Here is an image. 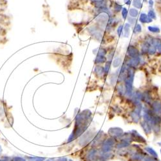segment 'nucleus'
Segmentation results:
<instances>
[{
  "mask_svg": "<svg viewBox=\"0 0 161 161\" xmlns=\"http://www.w3.org/2000/svg\"><path fill=\"white\" fill-rule=\"evenodd\" d=\"M159 2H160V3H161V0H159Z\"/></svg>",
  "mask_w": 161,
  "mask_h": 161,
  "instance_id": "nucleus-39",
  "label": "nucleus"
},
{
  "mask_svg": "<svg viewBox=\"0 0 161 161\" xmlns=\"http://www.w3.org/2000/svg\"><path fill=\"white\" fill-rule=\"evenodd\" d=\"M110 15H111V14L110 13L106 12H99V14L96 17V21L100 25H102L103 26L105 25L106 27L109 20L111 18Z\"/></svg>",
  "mask_w": 161,
  "mask_h": 161,
  "instance_id": "nucleus-1",
  "label": "nucleus"
},
{
  "mask_svg": "<svg viewBox=\"0 0 161 161\" xmlns=\"http://www.w3.org/2000/svg\"><path fill=\"white\" fill-rule=\"evenodd\" d=\"M130 16L135 18L139 15V10L135 8H131L129 10Z\"/></svg>",
  "mask_w": 161,
  "mask_h": 161,
  "instance_id": "nucleus-12",
  "label": "nucleus"
},
{
  "mask_svg": "<svg viewBox=\"0 0 161 161\" xmlns=\"http://www.w3.org/2000/svg\"><path fill=\"white\" fill-rule=\"evenodd\" d=\"M46 161H51V160H46Z\"/></svg>",
  "mask_w": 161,
  "mask_h": 161,
  "instance_id": "nucleus-38",
  "label": "nucleus"
},
{
  "mask_svg": "<svg viewBox=\"0 0 161 161\" xmlns=\"http://www.w3.org/2000/svg\"><path fill=\"white\" fill-rule=\"evenodd\" d=\"M106 58L105 55H100V54H97V57L95 60V64H102V63H104L106 62Z\"/></svg>",
  "mask_w": 161,
  "mask_h": 161,
  "instance_id": "nucleus-8",
  "label": "nucleus"
},
{
  "mask_svg": "<svg viewBox=\"0 0 161 161\" xmlns=\"http://www.w3.org/2000/svg\"><path fill=\"white\" fill-rule=\"evenodd\" d=\"M131 2H132V1H131V0H124V3H125L126 5H128V6H129V5H130Z\"/></svg>",
  "mask_w": 161,
  "mask_h": 161,
  "instance_id": "nucleus-28",
  "label": "nucleus"
},
{
  "mask_svg": "<svg viewBox=\"0 0 161 161\" xmlns=\"http://www.w3.org/2000/svg\"><path fill=\"white\" fill-rule=\"evenodd\" d=\"M157 49L156 46H154L153 45H151V44H150V48H149V50H148V53L150 54V55H153V54H154L155 52H156Z\"/></svg>",
  "mask_w": 161,
  "mask_h": 161,
  "instance_id": "nucleus-21",
  "label": "nucleus"
},
{
  "mask_svg": "<svg viewBox=\"0 0 161 161\" xmlns=\"http://www.w3.org/2000/svg\"><path fill=\"white\" fill-rule=\"evenodd\" d=\"M128 9L126 7H123V9H122V17H123V19L125 20L127 18V15H128Z\"/></svg>",
  "mask_w": 161,
  "mask_h": 161,
  "instance_id": "nucleus-22",
  "label": "nucleus"
},
{
  "mask_svg": "<svg viewBox=\"0 0 161 161\" xmlns=\"http://www.w3.org/2000/svg\"><path fill=\"white\" fill-rule=\"evenodd\" d=\"M21 161H26V160H25V159H23V160H22Z\"/></svg>",
  "mask_w": 161,
  "mask_h": 161,
  "instance_id": "nucleus-37",
  "label": "nucleus"
},
{
  "mask_svg": "<svg viewBox=\"0 0 161 161\" xmlns=\"http://www.w3.org/2000/svg\"><path fill=\"white\" fill-rule=\"evenodd\" d=\"M148 30L150 32H153V33H159L160 32V28L158 27H155V26H149L148 27Z\"/></svg>",
  "mask_w": 161,
  "mask_h": 161,
  "instance_id": "nucleus-15",
  "label": "nucleus"
},
{
  "mask_svg": "<svg viewBox=\"0 0 161 161\" xmlns=\"http://www.w3.org/2000/svg\"><path fill=\"white\" fill-rule=\"evenodd\" d=\"M160 153H161V150H160Z\"/></svg>",
  "mask_w": 161,
  "mask_h": 161,
  "instance_id": "nucleus-40",
  "label": "nucleus"
},
{
  "mask_svg": "<svg viewBox=\"0 0 161 161\" xmlns=\"http://www.w3.org/2000/svg\"><path fill=\"white\" fill-rule=\"evenodd\" d=\"M130 28L131 25L128 23H125L124 27V37L128 38L130 34Z\"/></svg>",
  "mask_w": 161,
  "mask_h": 161,
  "instance_id": "nucleus-9",
  "label": "nucleus"
},
{
  "mask_svg": "<svg viewBox=\"0 0 161 161\" xmlns=\"http://www.w3.org/2000/svg\"><path fill=\"white\" fill-rule=\"evenodd\" d=\"M1 151H2V148H1V146H0V154L1 153Z\"/></svg>",
  "mask_w": 161,
  "mask_h": 161,
  "instance_id": "nucleus-36",
  "label": "nucleus"
},
{
  "mask_svg": "<svg viewBox=\"0 0 161 161\" xmlns=\"http://www.w3.org/2000/svg\"><path fill=\"white\" fill-rule=\"evenodd\" d=\"M110 65H111V61H108L106 62V64H105L104 67V70L105 73L107 74L110 68Z\"/></svg>",
  "mask_w": 161,
  "mask_h": 161,
  "instance_id": "nucleus-23",
  "label": "nucleus"
},
{
  "mask_svg": "<svg viewBox=\"0 0 161 161\" xmlns=\"http://www.w3.org/2000/svg\"><path fill=\"white\" fill-rule=\"evenodd\" d=\"M139 21L142 23H150L153 21V19L149 18L146 13H141L139 16Z\"/></svg>",
  "mask_w": 161,
  "mask_h": 161,
  "instance_id": "nucleus-5",
  "label": "nucleus"
},
{
  "mask_svg": "<svg viewBox=\"0 0 161 161\" xmlns=\"http://www.w3.org/2000/svg\"><path fill=\"white\" fill-rule=\"evenodd\" d=\"M142 32V27H141V24H136V25L135 26L134 30H133V33L137 34H139Z\"/></svg>",
  "mask_w": 161,
  "mask_h": 161,
  "instance_id": "nucleus-18",
  "label": "nucleus"
},
{
  "mask_svg": "<svg viewBox=\"0 0 161 161\" xmlns=\"http://www.w3.org/2000/svg\"><path fill=\"white\" fill-rule=\"evenodd\" d=\"M107 54V50H106L104 48H101V49L99 50L98 51V54H100V55H105Z\"/></svg>",
  "mask_w": 161,
  "mask_h": 161,
  "instance_id": "nucleus-25",
  "label": "nucleus"
},
{
  "mask_svg": "<svg viewBox=\"0 0 161 161\" xmlns=\"http://www.w3.org/2000/svg\"><path fill=\"white\" fill-rule=\"evenodd\" d=\"M9 160H7V158H5V159H0V161H9Z\"/></svg>",
  "mask_w": 161,
  "mask_h": 161,
  "instance_id": "nucleus-35",
  "label": "nucleus"
},
{
  "mask_svg": "<svg viewBox=\"0 0 161 161\" xmlns=\"http://www.w3.org/2000/svg\"><path fill=\"white\" fill-rule=\"evenodd\" d=\"M28 161H44L45 160V158L43 157H27Z\"/></svg>",
  "mask_w": 161,
  "mask_h": 161,
  "instance_id": "nucleus-19",
  "label": "nucleus"
},
{
  "mask_svg": "<svg viewBox=\"0 0 161 161\" xmlns=\"http://www.w3.org/2000/svg\"><path fill=\"white\" fill-rule=\"evenodd\" d=\"M109 133H110L111 135H112L113 137H119L123 133V131L122 130H120V128H110L109 130Z\"/></svg>",
  "mask_w": 161,
  "mask_h": 161,
  "instance_id": "nucleus-7",
  "label": "nucleus"
},
{
  "mask_svg": "<svg viewBox=\"0 0 161 161\" xmlns=\"http://www.w3.org/2000/svg\"><path fill=\"white\" fill-rule=\"evenodd\" d=\"M123 25H120L119 26V27H118L117 31V34L119 37H120V35H121L122 32H123Z\"/></svg>",
  "mask_w": 161,
  "mask_h": 161,
  "instance_id": "nucleus-26",
  "label": "nucleus"
},
{
  "mask_svg": "<svg viewBox=\"0 0 161 161\" xmlns=\"http://www.w3.org/2000/svg\"><path fill=\"white\" fill-rule=\"evenodd\" d=\"M90 1H92V2L94 3H99V2H101V1H102L103 0H90Z\"/></svg>",
  "mask_w": 161,
  "mask_h": 161,
  "instance_id": "nucleus-31",
  "label": "nucleus"
},
{
  "mask_svg": "<svg viewBox=\"0 0 161 161\" xmlns=\"http://www.w3.org/2000/svg\"><path fill=\"white\" fill-rule=\"evenodd\" d=\"M96 154H97L96 150H94V149H93V150H90V151H89L88 155H87V158H88V159H89V160H92V159L95 157V156L96 155Z\"/></svg>",
  "mask_w": 161,
  "mask_h": 161,
  "instance_id": "nucleus-14",
  "label": "nucleus"
},
{
  "mask_svg": "<svg viewBox=\"0 0 161 161\" xmlns=\"http://www.w3.org/2000/svg\"><path fill=\"white\" fill-rule=\"evenodd\" d=\"M23 160V159L21 157H15L13 159V161H21Z\"/></svg>",
  "mask_w": 161,
  "mask_h": 161,
  "instance_id": "nucleus-30",
  "label": "nucleus"
},
{
  "mask_svg": "<svg viewBox=\"0 0 161 161\" xmlns=\"http://www.w3.org/2000/svg\"><path fill=\"white\" fill-rule=\"evenodd\" d=\"M132 5L135 9H140L142 6V1H141V0H133V1H132Z\"/></svg>",
  "mask_w": 161,
  "mask_h": 161,
  "instance_id": "nucleus-13",
  "label": "nucleus"
},
{
  "mask_svg": "<svg viewBox=\"0 0 161 161\" xmlns=\"http://www.w3.org/2000/svg\"><path fill=\"white\" fill-rule=\"evenodd\" d=\"M120 63H121V59H120V58H116L114 59V62H113L112 63L113 67H114V68H117L118 67L120 66Z\"/></svg>",
  "mask_w": 161,
  "mask_h": 161,
  "instance_id": "nucleus-16",
  "label": "nucleus"
},
{
  "mask_svg": "<svg viewBox=\"0 0 161 161\" xmlns=\"http://www.w3.org/2000/svg\"><path fill=\"white\" fill-rule=\"evenodd\" d=\"M58 161H68V159L66 157H61L58 159Z\"/></svg>",
  "mask_w": 161,
  "mask_h": 161,
  "instance_id": "nucleus-29",
  "label": "nucleus"
},
{
  "mask_svg": "<svg viewBox=\"0 0 161 161\" xmlns=\"http://www.w3.org/2000/svg\"><path fill=\"white\" fill-rule=\"evenodd\" d=\"M146 151H147L149 154H151V155H154V156H155V157H157V153L155 152V151H154V150H153L152 148H146Z\"/></svg>",
  "mask_w": 161,
  "mask_h": 161,
  "instance_id": "nucleus-24",
  "label": "nucleus"
},
{
  "mask_svg": "<svg viewBox=\"0 0 161 161\" xmlns=\"http://www.w3.org/2000/svg\"><path fill=\"white\" fill-rule=\"evenodd\" d=\"M140 63V58L139 57H137V58H132L131 59H130L128 61V62L127 63L128 67H136L139 65V64Z\"/></svg>",
  "mask_w": 161,
  "mask_h": 161,
  "instance_id": "nucleus-6",
  "label": "nucleus"
},
{
  "mask_svg": "<svg viewBox=\"0 0 161 161\" xmlns=\"http://www.w3.org/2000/svg\"><path fill=\"white\" fill-rule=\"evenodd\" d=\"M144 161H154L153 159H151V158H148V159H145Z\"/></svg>",
  "mask_w": 161,
  "mask_h": 161,
  "instance_id": "nucleus-34",
  "label": "nucleus"
},
{
  "mask_svg": "<svg viewBox=\"0 0 161 161\" xmlns=\"http://www.w3.org/2000/svg\"><path fill=\"white\" fill-rule=\"evenodd\" d=\"M114 143H115V141L112 139H108L107 141H105L104 143L102 145V150L104 152H108L111 150V148L114 146Z\"/></svg>",
  "mask_w": 161,
  "mask_h": 161,
  "instance_id": "nucleus-3",
  "label": "nucleus"
},
{
  "mask_svg": "<svg viewBox=\"0 0 161 161\" xmlns=\"http://www.w3.org/2000/svg\"><path fill=\"white\" fill-rule=\"evenodd\" d=\"M128 22L130 23V25L135 24V21H136V19H135L134 18H132V17H130V16L128 18Z\"/></svg>",
  "mask_w": 161,
  "mask_h": 161,
  "instance_id": "nucleus-27",
  "label": "nucleus"
},
{
  "mask_svg": "<svg viewBox=\"0 0 161 161\" xmlns=\"http://www.w3.org/2000/svg\"><path fill=\"white\" fill-rule=\"evenodd\" d=\"M150 43L148 41H145L144 43H143L142 45V47H141V52H142L143 54H145L146 52H148L149 48H150Z\"/></svg>",
  "mask_w": 161,
  "mask_h": 161,
  "instance_id": "nucleus-10",
  "label": "nucleus"
},
{
  "mask_svg": "<svg viewBox=\"0 0 161 161\" xmlns=\"http://www.w3.org/2000/svg\"><path fill=\"white\" fill-rule=\"evenodd\" d=\"M148 15L150 18L152 19H156L157 17H156V14H155V12L154 11V9H150L148 11Z\"/></svg>",
  "mask_w": 161,
  "mask_h": 161,
  "instance_id": "nucleus-17",
  "label": "nucleus"
},
{
  "mask_svg": "<svg viewBox=\"0 0 161 161\" xmlns=\"http://www.w3.org/2000/svg\"><path fill=\"white\" fill-rule=\"evenodd\" d=\"M90 33L93 36H94L95 38L100 39V37L102 36V34L100 32L99 30L95 27H92L89 28Z\"/></svg>",
  "mask_w": 161,
  "mask_h": 161,
  "instance_id": "nucleus-4",
  "label": "nucleus"
},
{
  "mask_svg": "<svg viewBox=\"0 0 161 161\" xmlns=\"http://www.w3.org/2000/svg\"><path fill=\"white\" fill-rule=\"evenodd\" d=\"M94 72L98 76H101L104 73V70L103 67H101V66H97L95 68Z\"/></svg>",
  "mask_w": 161,
  "mask_h": 161,
  "instance_id": "nucleus-11",
  "label": "nucleus"
},
{
  "mask_svg": "<svg viewBox=\"0 0 161 161\" xmlns=\"http://www.w3.org/2000/svg\"><path fill=\"white\" fill-rule=\"evenodd\" d=\"M122 9H123V6H122L121 5H120V4H119L117 2L114 3V10H115V12H119L120 10H122Z\"/></svg>",
  "mask_w": 161,
  "mask_h": 161,
  "instance_id": "nucleus-20",
  "label": "nucleus"
},
{
  "mask_svg": "<svg viewBox=\"0 0 161 161\" xmlns=\"http://www.w3.org/2000/svg\"><path fill=\"white\" fill-rule=\"evenodd\" d=\"M149 5L151 7H152L153 5H154V1L153 0H149Z\"/></svg>",
  "mask_w": 161,
  "mask_h": 161,
  "instance_id": "nucleus-32",
  "label": "nucleus"
},
{
  "mask_svg": "<svg viewBox=\"0 0 161 161\" xmlns=\"http://www.w3.org/2000/svg\"><path fill=\"white\" fill-rule=\"evenodd\" d=\"M127 53H128V55L132 58L139 57L140 53L139 50L135 46H132V45H130L128 46V49H127Z\"/></svg>",
  "mask_w": 161,
  "mask_h": 161,
  "instance_id": "nucleus-2",
  "label": "nucleus"
},
{
  "mask_svg": "<svg viewBox=\"0 0 161 161\" xmlns=\"http://www.w3.org/2000/svg\"><path fill=\"white\" fill-rule=\"evenodd\" d=\"M157 49H158V50H159V52L161 53V43L160 44H159V46H157Z\"/></svg>",
  "mask_w": 161,
  "mask_h": 161,
  "instance_id": "nucleus-33",
  "label": "nucleus"
}]
</instances>
